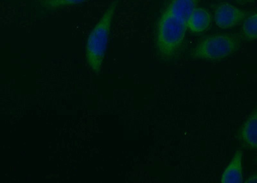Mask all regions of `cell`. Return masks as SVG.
<instances>
[{
	"label": "cell",
	"mask_w": 257,
	"mask_h": 183,
	"mask_svg": "<svg viewBox=\"0 0 257 183\" xmlns=\"http://www.w3.org/2000/svg\"><path fill=\"white\" fill-rule=\"evenodd\" d=\"M211 17L210 13L205 9L196 8L192 11L189 21L188 30L194 34L203 33L210 28Z\"/></svg>",
	"instance_id": "52a82bcc"
},
{
	"label": "cell",
	"mask_w": 257,
	"mask_h": 183,
	"mask_svg": "<svg viewBox=\"0 0 257 183\" xmlns=\"http://www.w3.org/2000/svg\"><path fill=\"white\" fill-rule=\"evenodd\" d=\"M249 14L232 4L221 3L215 7L213 11V17L218 27L228 29L241 24Z\"/></svg>",
	"instance_id": "277c9868"
},
{
	"label": "cell",
	"mask_w": 257,
	"mask_h": 183,
	"mask_svg": "<svg viewBox=\"0 0 257 183\" xmlns=\"http://www.w3.org/2000/svg\"><path fill=\"white\" fill-rule=\"evenodd\" d=\"M201 1L167 0L156 27V49L158 56L163 60H172L180 52L190 16Z\"/></svg>",
	"instance_id": "6da1fadb"
},
{
	"label": "cell",
	"mask_w": 257,
	"mask_h": 183,
	"mask_svg": "<svg viewBox=\"0 0 257 183\" xmlns=\"http://www.w3.org/2000/svg\"><path fill=\"white\" fill-rule=\"evenodd\" d=\"M241 143L244 147L255 150L257 148V111L249 114L241 127L238 134Z\"/></svg>",
	"instance_id": "5b68a950"
},
{
	"label": "cell",
	"mask_w": 257,
	"mask_h": 183,
	"mask_svg": "<svg viewBox=\"0 0 257 183\" xmlns=\"http://www.w3.org/2000/svg\"><path fill=\"white\" fill-rule=\"evenodd\" d=\"M243 152L236 151L232 159L222 173L221 182L223 183H238L243 182L242 167Z\"/></svg>",
	"instance_id": "8992f818"
},
{
	"label": "cell",
	"mask_w": 257,
	"mask_h": 183,
	"mask_svg": "<svg viewBox=\"0 0 257 183\" xmlns=\"http://www.w3.org/2000/svg\"><path fill=\"white\" fill-rule=\"evenodd\" d=\"M237 1L240 3H247V2L253 1V0H237Z\"/></svg>",
	"instance_id": "8fae6325"
},
{
	"label": "cell",
	"mask_w": 257,
	"mask_h": 183,
	"mask_svg": "<svg viewBox=\"0 0 257 183\" xmlns=\"http://www.w3.org/2000/svg\"><path fill=\"white\" fill-rule=\"evenodd\" d=\"M118 1L112 2L94 27L87 40V63L94 73L100 72L108 45L110 32Z\"/></svg>",
	"instance_id": "7a4b0ae2"
},
{
	"label": "cell",
	"mask_w": 257,
	"mask_h": 183,
	"mask_svg": "<svg viewBox=\"0 0 257 183\" xmlns=\"http://www.w3.org/2000/svg\"><path fill=\"white\" fill-rule=\"evenodd\" d=\"M241 38L247 41H253L257 38V15L256 13L249 14L243 21L241 29Z\"/></svg>",
	"instance_id": "ba28073f"
},
{
	"label": "cell",
	"mask_w": 257,
	"mask_h": 183,
	"mask_svg": "<svg viewBox=\"0 0 257 183\" xmlns=\"http://www.w3.org/2000/svg\"><path fill=\"white\" fill-rule=\"evenodd\" d=\"M88 0H41L40 3L43 8L49 11L66 8L84 3Z\"/></svg>",
	"instance_id": "9c48e42d"
},
{
	"label": "cell",
	"mask_w": 257,
	"mask_h": 183,
	"mask_svg": "<svg viewBox=\"0 0 257 183\" xmlns=\"http://www.w3.org/2000/svg\"><path fill=\"white\" fill-rule=\"evenodd\" d=\"M242 40L237 34H217L206 36L192 50V58L196 61L222 60L237 53Z\"/></svg>",
	"instance_id": "3957f363"
},
{
	"label": "cell",
	"mask_w": 257,
	"mask_h": 183,
	"mask_svg": "<svg viewBox=\"0 0 257 183\" xmlns=\"http://www.w3.org/2000/svg\"><path fill=\"white\" fill-rule=\"evenodd\" d=\"M256 175L253 174L248 178V179H247V180H245V182H256Z\"/></svg>",
	"instance_id": "30bf717a"
}]
</instances>
